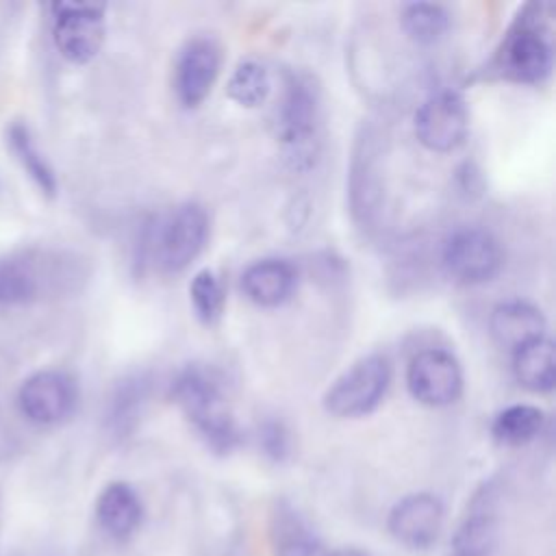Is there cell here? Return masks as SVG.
<instances>
[{"instance_id":"3","label":"cell","mask_w":556,"mask_h":556,"mask_svg":"<svg viewBox=\"0 0 556 556\" xmlns=\"http://www.w3.org/2000/svg\"><path fill=\"white\" fill-rule=\"evenodd\" d=\"M554 67V41L543 7L526 4L489 61V74L517 85H541Z\"/></svg>"},{"instance_id":"27","label":"cell","mask_w":556,"mask_h":556,"mask_svg":"<svg viewBox=\"0 0 556 556\" xmlns=\"http://www.w3.org/2000/svg\"><path fill=\"white\" fill-rule=\"evenodd\" d=\"M258 443L263 447V452L271 458V460H285L289 456L291 450V439H289V430L285 428L282 421L269 419L261 426L258 430Z\"/></svg>"},{"instance_id":"12","label":"cell","mask_w":556,"mask_h":556,"mask_svg":"<svg viewBox=\"0 0 556 556\" xmlns=\"http://www.w3.org/2000/svg\"><path fill=\"white\" fill-rule=\"evenodd\" d=\"M222 67V48L208 35L185 41L174 63V91L185 109L200 106L211 93Z\"/></svg>"},{"instance_id":"1","label":"cell","mask_w":556,"mask_h":556,"mask_svg":"<svg viewBox=\"0 0 556 556\" xmlns=\"http://www.w3.org/2000/svg\"><path fill=\"white\" fill-rule=\"evenodd\" d=\"M174 404L198 437L215 454H230L241 443V430L230 410L219 376L200 363L185 365L169 384Z\"/></svg>"},{"instance_id":"21","label":"cell","mask_w":556,"mask_h":556,"mask_svg":"<svg viewBox=\"0 0 556 556\" xmlns=\"http://www.w3.org/2000/svg\"><path fill=\"white\" fill-rule=\"evenodd\" d=\"M269 539L274 556H315L317 552L315 532L287 502H280L271 513Z\"/></svg>"},{"instance_id":"13","label":"cell","mask_w":556,"mask_h":556,"mask_svg":"<svg viewBox=\"0 0 556 556\" xmlns=\"http://www.w3.org/2000/svg\"><path fill=\"white\" fill-rule=\"evenodd\" d=\"M378 143L371 128H365L356 141L350 165V211L363 228H374L382 206V174L378 167Z\"/></svg>"},{"instance_id":"7","label":"cell","mask_w":556,"mask_h":556,"mask_svg":"<svg viewBox=\"0 0 556 556\" xmlns=\"http://www.w3.org/2000/svg\"><path fill=\"white\" fill-rule=\"evenodd\" d=\"M441 267L458 285H484L502 271L504 248L489 228L476 224L458 226L443 239Z\"/></svg>"},{"instance_id":"4","label":"cell","mask_w":556,"mask_h":556,"mask_svg":"<svg viewBox=\"0 0 556 556\" xmlns=\"http://www.w3.org/2000/svg\"><path fill=\"white\" fill-rule=\"evenodd\" d=\"M276 137L287 163L308 172L319 159L321 146V93L304 72H287L282 100L276 113Z\"/></svg>"},{"instance_id":"14","label":"cell","mask_w":556,"mask_h":556,"mask_svg":"<svg viewBox=\"0 0 556 556\" xmlns=\"http://www.w3.org/2000/svg\"><path fill=\"white\" fill-rule=\"evenodd\" d=\"M443 519V502L437 495L410 493L391 508L387 526L397 543L410 549H426L439 539Z\"/></svg>"},{"instance_id":"20","label":"cell","mask_w":556,"mask_h":556,"mask_svg":"<svg viewBox=\"0 0 556 556\" xmlns=\"http://www.w3.org/2000/svg\"><path fill=\"white\" fill-rule=\"evenodd\" d=\"M515 380L532 393H549L556 382L554 343L549 337H541L510 354Z\"/></svg>"},{"instance_id":"16","label":"cell","mask_w":556,"mask_h":556,"mask_svg":"<svg viewBox=\"0 0 556 556\" xmlns=\"http://www.w3.org/2000/svg\"><path fill=\"white\" fill-rule=\"evenodd\" d=\"M152 391V380L146 371H135L115 382L104 404V428L111 437L124 439L141 421Z\"/></svg>"},{"instance_id":"2","label":"cell","mask_w":556,"mask_h":556,"mask_svg":"<svg viewBox=\"0 0 556 556\" xmlns=\"http://www.w3.org/2000/svg\"><path fill=\"white\" fill-rule=\"evenodd\" d=\"M208 215L198 202H182L143 224L137 243V263L161 274L185 271L204 250Z\"/></svg>"},{"instance_id":"26","label":"cell","mask_w":556,"mask_h":556,"mask_svg":"<svg viewBox=\"0 0 556 556\" xmlns=\"http://www.w3.org/2000/svg\"><path fill=\"white\" fill-rule=\"evenodd\" d=\"M189 302L191 308L195 313V317L206 324L213 326L219 321L222 313H224V304H226V291L222 280L215 276V271L211 269H200L191 282H189Z\"/></svg>"},{"instance_id":"11","label":"cell","mask_w":556,"mask_h":556,"mask_svg":"<svg viewBox=\"0 0 556 556\" xmlns=\"http://www.w3.org/2000/svg\"><path fill=\"white\" fill-rule=\"evenodd\" d=\"M413 128L417 141L430 152H452L467 139L469 109L454 89L430 93L415 111Z\"/></svg>"},{"instance_id":"17","label":"cell","mask_w":556,"mask_h":556,"mask_svg":"<svg viewBox=\"0 0 556 556\" xmlns=\"http://www.w3.org/2000/svg\"><path fill=\"white\" fill-rule=\"evenodd\" d=\"M298 287V271L285 258H258L241 274V289L256 306L274 308L285 304Z\"/></svg>"},{"instance_id":"28","label":"cell","mask_w":556,"mask_h":556,"mask_svg":"<svg viewBox=\"0 0 556 556\" xmlns=\"http://www.w3.org/2000/svg\"><path fill=\"white\" fill-rule=\"evenodd\" d=\"M326 556H367V554H363V552H358V549H354V547H341V549H332V552L326 554Z\"/></svg>"},{"instance_id":"25","label":"cell","mask_w":556,"mask_h":556,"mask_svg":"<svg viewBox=\"0 0 556 556\" xmlns=\"http://www.w3.org/2000/svg\"><path fill=\"white\" fill-rule=\"evenodd\" d=\"M497 541V521L491 510H471L454 534L456 556H489Z\"/></svg>"},{"instance_id":"24","label":"cell","mask_w":556,"mask_h":556,"mask_svg":"<svg viewBox=\"0 0 556 556\" xmlns=\"http://www.w3.org/2000/svg\"><path fill=\"white\" fill-rule=\"evenodd\" d=\"M228 98L245 109L261 106L271 91V76L267 67L254 59L241 61L228 76Z\"/></svg>"},{"instance_id":"10","label":"cell","mask_w":556,"mask_h":556,"mask_svg":"<svg viewBox=\"0 0 556 556\" xmlns=\"http://www.w3.org/2000/svg\"><path fill=\"white\" fill-rule=\"evenodd\" d=\"M463 367L450 350H419L406 365V389L424 406H450L463 395Z\"/></svg>"},{"instance_id":"8","label":"cell","mask_w":556,"mask_h":556,"mask_svg":"<svg viewBox=\"0 0 556 556\" xmlns=\"http://www.w3.org/2000/svg\"><path fill=\"white\" fill-rule=\"evenodd\" d=\"M52 13V41L59 54L74 63L85 65L98 56L106 37V9L104 4L87 2H54Z\"/></svg>"},{"instance_id":"23","label":"cell","mask_w":556,"mask_h":556,"mask_svg":"<svg viewBox=\"0 0 556 556\" xmlns=\"http://www.w3.org/2000/svg\"><path fill=\"white\" fill-rule=\"evenodd\" d=\"M406 37L417 46H434L450 28V13L443 4L410 2L402 7L400 15Z\"/></svg>"},{"instance_id":"6","label":"cell","mask_w":556,"mask_h":556,"mask_svg":"<svg viewBox=\"0 0 556 556\" xmlns=\"http://www.w3.org/2000/svg\"><path fill=\"white\" fill-rule=\"evenodd\" d=\"M391 363L384 354H367L354 361L326 389L324 410L339 419H358L374 413L391 384Z\"/></svg>"},{"instance_id":"22","label":"cell","mask_w":556,"mask_h":556,"mask_svg":"<svg viewBox=\"0 0 556 556\" xmlns=\"http://www.w3.org/2000/svg\"><path fill=\"white\" fill-rule=\"evenodd\" d=\"M545 419V413L534 404H510L495 413L491 421V437L500 445H526L543 432Z\"/></svg>"},{"instance_id":"19","label":"cell","mask_w":556,"mask_h":556,"mask_svg":"<svg viewBox=\"0 0 556 556\" xmlns=\"http://www.w3.org/2000/svg\"><path fill=\"white\" fill-rule=\"evenodd\" d=\"M96 517L113 539H128L141 523L143 504L128 482H109L96 502Z\"/></svg>"},{"instance_id":"9","label":"cell","mask_w":556,"mask_h":556,"mask_svg":"<svg viewBox=\"0 0 556 556\" xmlns=\"http://www.w3.org/2000/svg\"><path fill=\"white\" fill-rule=\"evenodd\" d=\"M80 400L78 382L63 369L33 371L17 389V408L35 426H56L70 419Z\"/></svg>"},{"instance_id":"18","label":"cell","mask_w":556,"mask_h":556,"mask_svg":"<svg viewBox=\"0 0 556 556\" xmlns=\"http://www.w3.org/2000/svg\"><path fill=\"white\" fill-rule=\"evenodd\" d=\"M4 143L15 163L22 167V172L30 178V182L39 189L43 198H56L59 193V178L39 148L30 126L24 119H11L4 126Z\"/></svg>"},{"instance_id":"5","label":"cell","mask_w":556,"mask_h":556,"mask_svg":"<svg viewBox=\"0 0 556 556\" xmlns=\"http://www.w3.org/2000/svg\"><path fill=\"white\" fill-rule=\"evenodd\" d=\"M74 271L67 258L43 250H13L0 256V308L28 306L50 291H61Z\"/></svg>"},{"instance_id":"15","label":"cell","mask_w":556,"mask_h":556,"mask_svg":"<svg viewBox=\"0 0 556 556\" xmlns=\"http://www.w3.org/2000/svg\"><path fill=\"white\" fill-rule=\"evenodd\" d=\"M547 321L539 306L528 300H504L489 315L491 339L506 352H515L545 334Z\"/></svg>"}]
</instances>
